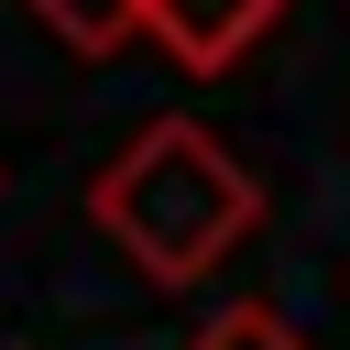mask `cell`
Segmentation results:
<instances>
[{"label": "cell", "mask_w": 350, "mask_h": 350, "mask_svg": "<svg viewBox=\"0 0 350 350\" xmlns=\"http://www.w3.org/2000/svg\"><path fill=\"white\" fill-rule=\"evenodd\" d=\"M88 219L131 252L142 284H197V273H219L230 241L262 219V175H241V153H230L208 120L164 109V120H142V131L88 175Z\"/></svg>", "instance_id": "cell-1"}, {"label": "cell", "mask_w": 350, "mask_h": 350, "mask_svg": "<svg viewBox=\"0 0 350 350\" xmlns=\"http://www.w3.org/2000/svg\"><path fill=\"white\" fill-rule=\"evenodd\" d=\"M284 11H295V0H142V44H164L186 77H219V66H241Z\"/></svg>", "instance_id": "cell-2"}, {"label": "cell", "mask_w": 350, "mask_h": 350, "mask_svg": "<svg viewBox=\"0 0 350 350\" xmlns=\"http://www.w3.org/2000/svg\"><path fill=\"white\" fill-rule=\"evenodd\" d=\"M55 44H77V55H120L131 33H142V0H22Z\"/></svg>", "instance_id": "cell-3"}, {"label": "cell", "mask_w": 350, "mask_h": 350, "mask_svg": "<svg viewBox=\"0 0 350 350\" xmlns=\"http://www.w3.org/2000/svg\"><path fill=\"white\" fill-rule=\"evenodd\" d=\"M186 350H306V339H295V328H284L273 306H219V317H208V328H197Z\"/></svg>", "instance_id": "cell-4"}]
</instances>
